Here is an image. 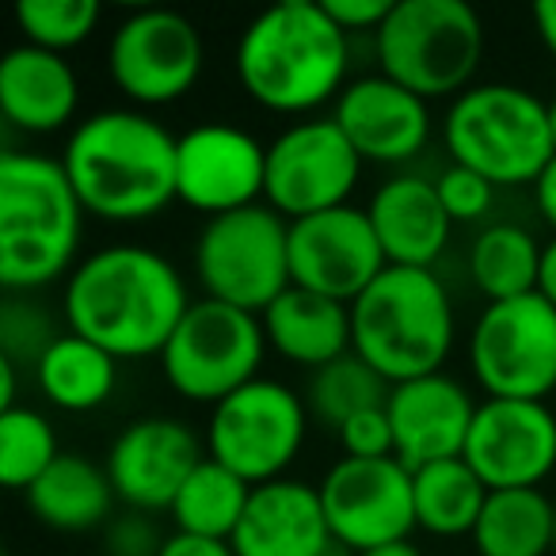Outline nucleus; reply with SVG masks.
Segmentation results:
<instances>
[{
  "label": "nucleus",
  "mask_w": 556,
  "mask_h": 556,
  "mask_svg": "<svg viewBox=\"0 0 556 556\" xmlns=\"http://www.w3.org/2000/svg\"><path fill=\"white\" fill-rule=\"evenodd\" d=\"M108 73L126 100L164 108L184 100L202 73V35L184 12L134 9L111 31Z\"/></svg>",
  "instance_id": "nucleus-12"
},
{
  "label": "nucleus",
  "mask_w": 556,
  "mask_h": 556,
  "mask_svg": "<svg viewBox=\"0 0 556 556\" xmlns=\"http://www.w3.org/2000/svg\"><path fill=\"white\" fill-rule=\"evenodd\" d=\"M358 556H424V553L404 538V541H389V545H378V548H370V553H358Z\"/></svg>",
  "instance_id": "nucleus-43"
},
{
  "label": "nucleus",
  "mask_w": 556,
  "mask_h": 556,
  "mask_svg": "<svg viewBox=\"0 0 556 556\" xmlns=\"http://www.w3.org/2000/svg\"><path fill=\"white\" fill-rule=\"evenodd\" d=\"M358 176H363V156L343 138L336 118H309L282 130L267 146L263 199L275 214L298 222L348 206Z\"/></svg>",
  "instance_id": "nucleus-13"
},
{
  "label": "nucleus",
  "mask_w": 556,
  "mask_h": 556,
  "mask_svg": "<svg viewBox=\"0 0 556 556\" xmlns=\"http://www.w3.org/2000/svg\"><path fill=\"white\" fill-rule=\"evenodd\" d=\"M386 408L389 419H393L396 457L412 472L424 469V465L462 457L472 431V416H477L469 389L457 386L446 374L393 386Z\"/></svg>",
  "instance_id": "nucleus-20"
},
{
  "label": "nucleus",
  "mask_w": 556,
  "mask_h": 556,
  "mask_svg": "<svg viewBox=\"0 0 556 556\" xmlns=\"http://www.w3.org/2000/svg\"><path fill=\"white\" fill-rule=\"evenodd\" d=\"M309 408L282 381L255 378L222 404H214L206 450L214 462L244 477L248 484L282 480L305 442Z\"/></svg>",
  "instance_id": "nucleus-11"
},
{
  "label": "nucleus",
  "mask_w": 556,
  "mask_h": 556,
  "mask_svg": "<svg viewBox=\"0 0 556 556\" xmlns=\"http://www.w3.org/2000/svg\"><path fill=\"white\" fill-rule=\"evenodd\" d=\"M320 4H325V12L348 35H355V31L378 35V27L389 20V12H393L396 0H320Z\"/></svg>",
  "instance_id": "nucleus-38"
},
{
  "label": "nucleus",
  "mask_w": 556,
  "mask_h": 556,
  "mask_svg": "<svg viewBox=\"0 0 556 556\" xmlns=\"http://www.w3.org/2000/svg\"><path fill=\"white\" fill-rule=\"evenodd\" d=\"M533 202H538L541 217L556 229V156L548 161V168L533 179Z\"/></svg>",
  "instance_id": "nucleus-40"
},
{
  "label": "nucleus",
  "mask_w": 556,
  "mask_h": 556,
  "mask_svg": "<svg viewBox=\"0 0 556 556\" xmlns=\"http://www.w3.org/2000/svg\"><path fill=\"white\" fill-rule=\"evenodd\" d=\"M156 556H237V553H232L229 541L194 538V533H172V538H164V545Z\"/></svg>",
  "instance_id": "nucleus-39"
},
{
  "label": "nucleus",
  "mask_w": 556,
  "mask_h": 556,
  "mask_svg": "<svg viewBox=\"0 0 556 556\" xmlns=\"http://www.w3.org/2000/svg\"><path fill=\"white\" fill-rule=\"evenodd\" d=\"M80 85L65 54L20 42L0 58V115L24 134H54L73 123Z\"/></svg>",
  "instance_id": "nucleus-23"
},
{
  "label": "nucleus",
  "mask_w": 556,
  "mask_h": 556,
  "mask_svg": "<svg viewBox=\"0 0 556 556\" xmlns=\"http://www.w3.org/2000/svg\"><path fill=\"white\" fill-rule=\"evenodd\" d=\"M389 267L370 214L358 206H336L290 222V278L294 287L351 305Z\"/></svg>",
  "instance_id": "nucleus-15"
},
{
  "label": "nucleus",
  "mask_w": 556,
  "mask_h": 556,
  "mask_svg": "<svg viewBox=\"0 0 556 556\" xmlns=\"http://www.w3.org/2000/svg\"><path fill=\"white\" fill-rule=\"evenodd\" d=\"M176 149L146 111H96L73 126L62 164L88 214L103 222H146L176 199Z\"/></svg>",
  "instance_id": "nucleus-2"
},
{
  "label": "nucleus",
  "mask_w": 556,
  "mask_h": 556,
  "mask_svg": "<svg viewBox=\"0 0 556 556\" xmlns=\"http://www.w3.org/2000/svg\"><path fill=\"white\" fill-rule=\"evenodd\" d=\"M328 556H343V553H328Z\"/></svg>",
  "instance_id": "nucleus-45"
},
{
  "label": "nucleus",
  "mask_w": 556,
  "mask_h": 556,
  "mask_svg": "<svg viewBox=\"0 0 556 556\" xmlns=\"http://www.w3.org/2000/svg\"><path fill=\"white\" fill-rule=\"evenodd\" d=\"M263 320L237 305L202 298L191 302L179 328L161 351V370L179 396L194 404H222L248 381L260 378Z\"/></svg>",
  "instance_id": "nucleus-9"
},
{
  "label": "nucleus",
  "mask_w": 556,
  "mask_h": 556,
  "mask_svg": "<svg viewBox=\"0 0 556 556\" xmlns=\"http://www.w3.org/2000/svg\"><path fill=\"white\" fill-rule=\"evenodd\" d=\"M548 126H553V146H556V100L548 103Z\"/></svg>",
  "instance_id": "nucleus-44"
},
{
  "label": "nucleus",
  "mask_w": 556,
  "mask_h": 556,
  "mask_svg": "<svg viewBox=\"0 0 556 556\" xmlns=\"http://www.w3.org/2000/svg\"><path fill=\"white\" fill-rule=\"evenodd\" d=\"M100 24V4L96 0H20L16 4V27L24 31V42L42 50H65L80 47Z\"/></svg>",
  "instance_id": "nucleus-33"
},
{
  "label": "nucleus",
  "mask_w": 556,
  "mask_h": 556,
  "mask_svg": "<svg viewBox=\"0 0 556 556\" xmlns=\"http://www.w3.org/2000/svg\"><path fill=\"white\" fill-rule=\"evenodd\" d=\"M108 545L115 556H156L164 538L156 533V526L149 522L146 510H130L126 518H111Z\"/></svg>",
  "instance_id": "nucleus-37"
},
{
  "label": "nucleus",
  "mask_w": 556,
  "mask_h": 556,
  "mask_svg": "<svg viewBox=\"0 0 556 556\" xmlns=\"http://www.w3.org/2000/svg\"><path fill=\"white\" fill-rule=\"evenodd\" d=\"M351 340L389 386L442 374L454 348V302L434 270L386 267L351 302Z\"/></svg>",
  "instance_id": "nucleus-5"
},
{
  "label": "nucleus",
  "mask_w": 556,
  "mask_h": 556,
  "mask_svg": "<svg viewBox=\"0 0 556 556\" xmlns=\"http://www.w3.org/2000/svg\"><path fill=\"white\" fill-rule=\"evenodd\" d=\"M538 294L548 298V302L556 305V237L545 244V252H541V278H538Z\"/></svg>",
  "instance_id": "nucleus-42"
},
{
  "label": "nucleus",
  "mask_w": 556,
  "mask_h": 556,
  "mask_svg": "<svg viewBox=\"0 0 556 556\" xmlns=\"http://www.w3.org/2000/svg\"><path fill=\"white\" fill-rule=\"evenodd\" d=\"M108 556H115V553H108Z\"/></svg>",
  "instance_id": "nucleus-47"
},
{
  "label": "nucleus",
  "mask_w": 556,
  "mask_h": 556,
  "mask_svg": "<svg viewBox=\"0 0 556 556\" xmlns=\"http://www.w3.org/2000/svg\"><path fill=\"white\" fill-rule=\"evenodd\" d=\"M328 530L343 548L370 553L389 541H404L416 526L412 469L401 457H340L317 484Z\"/></svg>",
  "instance_id": "nucleus-14"
},
{
  "label": "nucleus",
  "mask_w": 556,
  "mask_h": 556,
  "mask_svg": "<svg viewBox=\"0 0 556 556\" xmlns=\"http://www.w3.org/2000/svg\"><path fill=\"white\" fill-rule=\"evenodd\" d=\"M469 366L492 401H545L556 389V305L541 294L488 302L469 332Z\"/></svg>",
  "instance_id": "nucleus-10"
},
{
  "label": "nucleus",
  "mask_w": 556,
  "mask_h": 556,
  "mask_svg": "<svg viewBox=\"0 0 556 556\" xmlns=\"http://www.w3.org/2000/svg\"><path fill=\"white\" fill-rule=\"evenodd\" d=\"M556 503L541 488L488 492L472 530L477 556H548L556 553Z\"/></svg>",
  "instance_id": "nucleus-26"
},
{
  "label": "nucleus",
  "mask_w": 556,
  "mask_h": 556,
  "mask_svg": "<svg viewBox=\"0 0 556 556\" xmlns=\"http://www.w3.org/2000/svg\"><path fill=\"white\" fill-rule=\"evenodd\" d=\"M434 187H439L442 206H446V214L454 217V222H477V217H484L488 210H492V199H495V187L488 184L480 172L462 168V164H450V168L434 179Z\"/></svg>",
  "instance_id": "nucleus-35"
},
{
  "label": "nucleus",
  "mask_w": 556,
  "mask_h": 556,
  "mask_svg": "<svg viewBox=\"0 0 556 556\" xmlns=\"http://www.w3.org/2000/svg\"><path fill=\"white\" fill-rule=\"evenodd\" d=\"M58 457H62L58 434L42 412L24 404L0 412V480L4 484L27 492Z\"/></svg>",
  "instance_id": "nucleus-32"
},
{
  "label": "nucleus",
  "mask_w": 556,
  "mask_h": 556,
  "mask_svg": "<svg viewBox=\"0 0 556 556\" xmlns=\"http://www.w3.org/2000/svg\"><path fill=\"white\" fill-rule=\"evenodd\" d=\"M115 484L108 477V465H96L80 454H62L31 488L27 507L47 530L58 533H85L111 522L115 507Z\"/></svg>",
  "instance_id": "nucleus-25"
},
{
  "label": "nucleus",
  "mask_w": 556,
  "mask_h": 556,
  "mask_svg": "<svg viewBox=\"0 0 556 556\" xmlns=\"http://www.w3.org/2000/svg\"><path fill=\"white\" fill-rule=\"evenodd\" d=\"M248 500H252V484L206 454V462L179 488L168 515L176 522V533L229 541L244 518Z\"/></svg>",
  "instance_id": "nucleus-30"
},
{
  "label": "nucleus",
  "mask_w": 556,
  "mask_h": 556,
  "mask_svg": "<svg viewBox=\"0 0 556 556\" xmlns=\"http://www.w3.org/2000/svg\"><path fill=\"white\" fill-rule=\"evenodd\" d=\"M332 541L317 488L282 477L252 488L229 545L237 556H328Z\"/></svg>",
  "instance_id": "nucleus-21"
},
{
  "label": "nucleus",
  "mask_w": 556,
  "mask_h": 556,
  "mask_svg": "<svg viewBox=\"0 0 556 556\" xmlns=\"http://www.w3.org/2000/svg\"><path fill=\"white\" fill-rule=\"evenodd\" d=\"M237 77L260 108L305 115L348 88V31L320 0H282L240 31Z\"/></svg>",
  "instance_id": "nucleus-3"
},
{
  "label": "nucleus",
  "mask_w": 556,
  "mask_h": 556,
  "mask_svg": "<svg viewBox=\"0 0 556 556\" xmlns=\"http://www.w3.org/2000/svg\"><path fill=\"white\" fill-rule=\"evenodd\" d=\"M378 65L419 100L462 96L484 58V24L465 0H396L374 35Z\"/></svg>",
  "instance_id": "nucleus-7"
},
{
  "label": "nucleus",
  "mask_w": 556,
  "mask_h": 556,
  "mask_svg": "<svg viewBox=\"0 0 556 556\" xmlns=\"http://www.w3.org/2000/svg\"><path fill=\"white\" fill-rule=\"evenodd\" d=\"M488 492L503 488H538L556 469V416L545 401H492L477 404L472 431L465 442Z\"/></svg>",
  "instance_id": "nucleus-17"
},
{
  "label": "nucleus",
  "mask_w": 556,
  "mask_h": 556,
  "mask_svg": "<svg viewBox=\"0 0 556 556\" xmlns=\"http://www.w3.org/2000/svg\"><path fill=\"white\" fill-rule=\"evenodd\" d=\"M267 187V146L229 123H202L179 138L176 199L210 217L255 206Z\"/></svg>",
  "instance_id": "nucleus-16"
},
{
  "label": "nucleus",
  "mask_w": 556,
  "mask_h": 556,
  "mask_svg": "<svg viewBox=\"0 0 556 556\" xmlns=\"http://www.w3.org/2000/svg\"><path fill=\"white\" fill-rule=\"evenodd\" d=\"M85 202L62 161L42 153L0 156V282L39 290L73 275Z\"/></svg>",
  "instance_id": "nucleus-4"
},
{
  "label": "nucleus",
  "mask_w": 556,
  "mask_h": 556,
  "mask_svg": "<svg viewBox=\"0 0 556 556\" xmlns=\"http://www.w3.org/2000/svg\"><path fill=\"white\" fill-rule=\"evenodd\" d=\"M541 252H545V244H538L522 225H510V222L488 225L469 248L472 287L488 302H510V298L538 294Z\"/></svg>",
  "instance_id": "nucleus-29"
},
{
  "label": "nucleus",
  "mask_w": 556,
  "mask_h": 556,
  "mask_svg": "<svg viewBox=\"0 0 556 556\" xmlns=\"http://www.w3.org/2000/svg\"><path fill=\"white\" fill-rule=\"evenodd\" d=\"M65 325L115 358H161L164 343L191 309L176 263L141 244L92 252L65 278Z\"/></svg>",
  "instance_id": "nucleus-1"
},
{
  "label": "nucleus",
  "mask_w": 556,
  "mask_h": 556,
  "mask_svg": "<svg viewBox=\"0 0 556 556\" xmlns=\"http://www.w3.org/2000/svg\"><path fill=\"white\" fill-rule=\"evenodd\" d=\"M340 446L343 457H363V462H378V457H396V439H393V419L389 408H366L358 416H351L340 427Z\"/></svg>",
  "instance_id": "nucleus-36"
},
{
  "label": "nucleus",
  "mask_w": 556,
  "mask_h": 556,
  "mask_svg": "<svg viewBox=\"0 0 556 556\" xmlns=\"http://www.w3.org/2000/svg\"><path fill=\"white\" fill-rule=\"evenodd\" d=\"M366 214H370L389 267L431 270L454 225L439 199V187L424 176H393L389 184H381Z\"/></svg>",
  "instance_id": "nucleus-22"
},
{
  "label": "nucleus",
  "mask_w": 556,
  "mask_h": 556,
  "mask_svg": "<svg viewBox=\"0 0 556 556\" xmlns=\"http://www.w3.org/2000/svg\"><path fill=\"white\" fill-rule=\"evenodd\" d=\"M533 31H538L541 47L556 58V0H538L533 4Z\"/></svg>",
  "instance_id": "nucleus-41"
},
{
  "label": "nucleus",
  "mask_w": 556,
  "mask_h": 556,
  "mask_svg": "<svg viewBox=\"0 0 556 556\" xmlns=\"http://www.w3.org/2000/svg\"><path fill=\"white\" fill-rule=\"evenodd\" d=\"M389 393H393V386H389L366 358H358L355 351H348V355L336 358V363L313 370L309 393H305V408H309V416L317 419V424L340 431V427L348 424L351 416H358V412L389 404Z\"/></svg>",
  "instance_id": "nucleus-31"
},
{
  "label": "nucleus",
  "mask_w": 556,
  "mask_h": 556,
  "mask_svg": "<svg viewBox=\"0 0 556 556\" xmlns=\"http://www.w3.org/2000/svg\"><path fill=\"white\" fill-rule=\"evenodd\" d=\"M446 153L492 187L530 184L556 156L548 103L518 85H472L450 103L442 123Z\"/></svg>",
  "instance_id": "nucleus-6"
},
{
  "label": "nucleus",
  "mask_w": 556,
  "mask_h": 556,
  "mask_svg": "<svg viewBox=\"0 0 556 556\" xmlns=\"http://www.w3.org/2000/svg\"><path fill=\"white\" fill-rule=\"evenodd\" d=\"M260 320L270 348L294 366L320 370V366L355 351V340H351V305L332 302L325 294H313V290L290 287Z\"/></svg>",
  "instance_id": "nucleus-24"
},
{
  "label": "nucleus",
  "mask_w": 556,
  "mask_h": 556,
  "mask_svg": "<svg viewBox=\"0 0 556 556\" xmlns=\"http://www.w3.org/2000/svg\"><path fill=\"white\" fill-rule=\"evenodd\" d=\"M39 393L62 412H92L108 404L118 381V358L96 343L62 332L35 363Z\"/></svg>",
  "instance_id": "nucleus-27"
},
{
  "label": "nucleus",
  "mask_w": 556,
  "mask_h": 556,
  "mask_svg": "<svg viewBox=\"0 0 556 556\" xmlns=\"http://www.w3.org/2000/svg\"><path fill=\"white\" fill-rule=\"evenodd\" d=\"M412 492H416V526L434 538H465V533L472 538L488 503V484L472 472L465 457L416 469Z\"/></svg>",
  "instance_id": "nucleus-28"
},
{
  "label": "nucleus",
  "mask_w": 556,
  "mask_h": 556,
  "mask_svg": "<svg viewBox=\"0 0 556 556\" xmlns=\"http://www.w3.org/2000/svg\"><path fill=\"white\" fill-rule=\"evenodd\" d=\"M553 530H556V518H553Z\"/></svg>",
  "instance_id": "nucleus-46"
},
{
  "label": "nucleus",
  "mask_w": 556,
  "mask_h": 556,
  "mask_svg": "<svg viewBox=\"0 0 556 556\" xmlns=\"http://www.w3.org/2000/svg\"><path fill=\"white\" fill-rule=\"evenodd\" d=\"M336 126L355 146V153L374 164H404L424 153L431 138L427 100L389 80L386 73L358 77L336 100Z\"/></svg>",
  "instance_id": "nucleus-19"
},
{
  "label": "nucleus",
  "mask_w": 556,
  "mask_h": 556,
  "mask_svg": "<svg viewBox=\"0 0 556 556\" xmlns=\"http://www.w3.org/2000/svg\"><path fill=\"white\" fill-rule=\"evenodd\" d=\"M553 556H556V553H553Z\"/></svg>",
  "instance_id": "nucleus-48"
},
{
  "label": "nucleus",
  "mask_w": 556,
  "mask_h": 556,
  "mask_svg": "<svg viewBox=\"0 0 556 556\" xmlns=\"http://www.w3.org/2000/svg\"><path fill=\"white\" fill-rule=\"evenodd\" d=\"M54 340H58V332L47 325V317H42L39 309H27V305H20V302L4 305V313H0V348H4V355L0 358H9V363H16V366H20V358H35V363H39L42 351Z\"/></svg>",
  "instance_id": "nucleus-34"
},
{
  "label": "nucleus",
  "mask_w": 556,
  "mask_h": 556,
  "mask_svg": "<svg viewBox=\"0 0 556 556\" xmlns=\"http://www.w3.org/2000/svg\"><path fill=\"white\" fill-rule=\"evenodd\" d=\"M206 462L202 442L184 419L146 416L123 427L108 450V477L130 510H172L179 488Z\"/></svg>",
  "instance_id": "nucleus-18"
},
{
  "label": "nucleus",
  "mask_w": 556,
  "mask_h": 556,
  "mask_svg": "<svg viewBox=\"0 0 556 556\" xmlns=\"http://www.w3.org/2000/svg\"><path fill=\"white\" fill-rule=\"evenodd\" d=\"M194 275L206 298L263 317L294 287L290 222L260 202L210 217L194 240Z\"/></svg>",
  "instance_id": "nucleus-8"
}]
</instances>
